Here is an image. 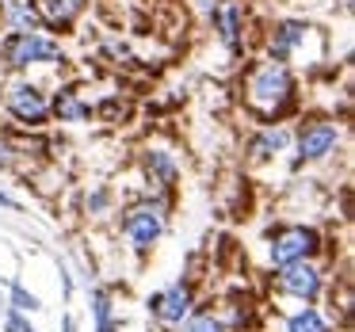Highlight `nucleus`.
I'll use <instances>...</instances> for the list:
<instances>
[{"label": "nucleus", "instance_id": "1", "mask_svg": "<svg viewBox=\"0 0 355 332\" xmlns=\"http://www.w3.org/2000/svg\"><path fill=\"white\" fill-rule=\"evenodd\" d=\"M241 107L256 126L286 123L302 111V80L286 62L256 58L241 69Z\"/></svg>", "mask_w": 355, "mask_h": 332}, {"label": "nucleus", "instance_id": "2", "mask_svg": "<svg viewBox=\"0 0 355 332\" xmlns=\"http://www.w3.org/2000/svg\"><path fill=\"white\" fill-rule=\"evenodd\" d=\"M168 218H172V195L161 191H138L123 210H115L119 237L126 241V248L138 260L153 256V248L161 245L164 229H168Z\"/></svg>", "mask_w": 355, "mask_h": 332}, {"label": "nucleus", "instance_id": "3", "mask_svg": "<svg viewBox=\"0 0 355 332\" xmlns=\"http://www.w3.org/2000/svg\"><path fill=\"white\" fill-rule=\"evenodd\" d=\"M263 58L286 65H321L324 62V42L309 19L298 16H279L263 31Z\"/></svg>", "mask_w": 355, "mask_h": 332}, {"label": "nucleus", "instance_id": "4", "mask_svg": "<svg viewBox=\"0 0 355 332\" xmlns=\"http://www.w3.org/2000/svg\"><path fill=\"white\" fill-rule=\"evenodd\" d=\"M65 65V46L46 31H4L0 35V69L8 77H35L39 69Z\"/></svg>", "mask_w": 355, "mask_h": 332}, {"label": "nucleus", "instance_id": "5", "mask_svg": "<svg viewBox=\"0 0 355 332\" xmlns=\"http://www.w3.org/2000/svg\"><path fill=\"white\" fill-rule=\"evenodd\" d=\"M0 111L19 126V130H46L50 126V88L39 77H8L0 85Z\"/></svg>", "mask_w": 355, "mask_h": 332}, {"label": "nucleus", "instance_id": "6", "mask_svg": "<svg viewBox=\"0 0 355 332\" xmlns=\"http://www.w3.org/2000/svg\"><path fill=\"white\" fill-rule=\"evenodd\" d=\"M324 233L313 222H283L275 225L268 241H263V268L279 271L286 263H302V260H321L324 256Z\"/></svg>", "mask_w": 355, "mask_h": 332}, {"label": "nucleus", "instance_id": "7", "mask_svg": "<svg viewBox=\"0 0 355 332\" xmlns=\"http://www.w3.org/2000/svg\"><path fill=\"white\" fill-rule=\"evenodd\" d=\"M340 149H344V123H336L329 115H313L302 126H294V141H291L294 161L291 164H294V172L317 168V164H329Z\"/></svg>", "mask_w": 355, "mask_h": 332}, {"label": "nucleus", "instance_id": "8", "mask_svg": "<svg viewBox=\"0 0 355 332\" xmlns=\"http://www.w3.org/2000/svg\"><path fill=\"white\" fill-rule=\"evenodd\" d=\"M271 275V290L275 298H286V302H298V306H317V302L329 294V283L336 275L329 271V263L321 260H302V263H286L279 271H268Z\"/></svg>", "mask_w": 355, "mask_h": 332}, {"label": "nucleus", "instance_id": "9", "mask_svg": "<svg viewBox=\"0 0 355 332\" xmlns=\"http://www.w3.org/2000/svg\"><path fill=\"white\" fill-rule=\"evenodd\" d=\"M195 306H199V286H195V279H187V275H180L176 283L161 286V290H153L146 298V309H149V317H153V324L164 329V332L176 329Z\"/></svg>", "mask_w": 355, "mask_h": 332}, {"label": "nucleus", "instance_id": "10", "mask_svg": "<svg viewBox=\"0 0 355 332\" xmlns=\"http://www.w3.org/2000/svg\"><path fill=\"white\" fill-rule=\"evenodd\" d=\"M210 27H214V39L222 42V50L241 62L248 50V8L241 0H218L210 8Z\"/></svg>", "mask_w": 355, "mask_h": 332}, {"label": "nucleus", "instance_id": "11", "mask_svg": "<svg viewBox=\"0 0 355 332\" xmlns=\"http://www.w3.org/2000/svg\"><path fill=\"white\" fill-rule=\"evenodd\" d=\"M138 172H141L146 191H161V195H176L180 176H184L180 157L172 153L168 146H161V141H149V146L138 153Z\"/></svg>", "mask_w": 355, "mask_h": 332}, {"label": "nucleus", "instance_id": "12", "mask_svg": "<svg viewBox=\"0 0 355 332\" xmlns=\"http://www.w3.org/2000/svg\"><path fill=\"white\" fill-rule=\"evenodd\" d=\"M96 119V100H88L77 80H65L50 92V123L62 126H85Z\"/></svg>", "mask_w": 355, "mask_h": 332}, {"label": "nucleus", "instance_id": "13", "mask_svg": "<svg viewBox=\"0 0 355 332\" xmlns=\"http://www.w3.org/2000/svg\"><path fill=\"white\" fill-rule=\"evenodd\" d=\"M291 141H294V126H286V123L256 126L252 138L245 141V161L248 164H275L291 153Z\"/></svg>", "mask_w": 355, "mask_h": 332}, {"label": "nucleus", "instance_id": "14", "mask_svg": "<svg viewBox=\"0 0 355 332\" xmlns=\"http://www.w3.org/2000/svg\"><path fill=\"white\" fill-rule=\"evenodd\" d=\"M35 12H39L42 31L58 39L80 24V16L88 12V0H35Z\"/></svg>", "mask_w": 355, "mask_h": 332}, {"label": "nucleus", "instance_id": "15", "mask_svg": "<svg viewBox=\"0 0 355 332\" xmlns=\"http://www.w3.org/2000/svg\"><path fill=\"white\" fill-rule=\"evenodd\" d=\"M279 332H336V324H332V317L321 306H298L283 313Z\"/></svg>", "mask_w": 355, "mask_h": 332}, {"label": "nucleus", "instance_id": "16", "mask_svg": "<svg viewBox=\"0 0 355 332\" xmlns=\"http://www.w3.org/2000/svg\"><path fill=\"white\" fill-rule=\"evenodd\" d=\"M0 24H4V31H42L35 0H4L0 4Z\"/></svg>", "mask_w": 355, "mask_h": 332}, {"label": "nucleus", "instance_id": "17", "mask_svg": "<svg viewBox=\"0 0 355 332\" xmlns=\"http://www.w3.org/2000/svg\"><path fill=\"white\" fill-rule=\"evenodd\" d=\"M172 332H230V324L222 321V313H218L210 302H199Z\"/></svg>", "mask_w": 355, "mask_h": 332}, {"label": "nucleus", "instance_id": "18", "mask_svg": "<svg viewBox=\"0 0 355 332\" xmlns=\"http://www.w3.org/2000/svg\"><path fill=\"white\" fill-rule=\"evenodd\" d=\"M85 214L92 218V222H103V218L115 214V191H111V184H92L85 191Z\"/></svg>", "mask_w": 355, "mask_h": 332}, {"label": "nucleus", "instance_id": "19", "mask_svg": "<svg viewBox=\"0 0 355 332\" xmlns=\"http://www.w3.org/2000/svg\"><path fill=\"white\" fill-rule=\"evenodd\" d=\"M119 317V309H115V294L107 290V286H92V324H96V332L100 329H107L111 321Z\"/></svg>", "mask_w": 355, "mask_h": 332}, {"label": "nucleus", "instance_id": "20", "mask_svg": "<svg viewBox=\"0 0 355 332\" xmlns=\"http://www.w3.org/2000/svg\"><path fill=\"white\" fill-rule=\"evenodd\" d=\"M4 306L27 317V313H39V309H42V298H39V294H31L24 283H12L8 286V302H4Z\"/></svg>", "mask_w": 355, "mask_h": 332}, {"label": "nucleus", "instance_id": "21", "mask_svg": "<svg viewBox=\"0 0 355 332\" xmlns=\"http://www.w3.org/2000/svg\"><path fill=\"white\" fill-rule=\"evenodd\" d=\"M126 100H123V92H111V96H103L100 103H96V119L100 123H123L126 119Z\"/></svg>", "mask_w": 355, "mask_h": 332}, {"label": "nucleus", "instance_id": "22", "mask_svg": "<svg viewBox=\"0 0 355 332\" xmlns=\"http://www.w3.org/2000/svg\"><path fill=\"white\" fill-rule=\"evenodd\" d=\"M24 149H19V141H12V138H4V134H0V168L4 172H16L19 164H24Z\"/></svg>", "mask_w": 355, "mask_h": 332}, {"label": "nucleus", "instance_id": "23", "mask_svg": "<svg viewBox=\"0 0 355 332\" xmlns=\"http://www.w3.org/2000/svg\"><path fill=\"white\" fill-rule=\"evenodd\" d=\"M103 58H115V65H130L134 62V50L126 46L123 39H107V42H103Z\"/></svg>", "mask_w": 355, "mask_h": 332}, {"label": "nucleus", "instance_id": "24", "mask_svg": "<svg viewBox=\"0 0 355 332\" xmlns=\"http://www.w3.org/2000/svg\"><path fill=\"white\" fill-rule=\"evenodd\" d=\"M4 332H39V329H35V324H27L24 313L8 309V313H4Z\"/></svg>", "mask_w": 355, "mask_h": 332}, {"label": "nucleus", "instance_id": "25", "mask_svg": "<svg viewBox=\"0 0 355 332\" xmlns=\"http://www.w3.org/2000/svg\"><path fill=\"white\" fill-rule=\"evenodd\" d=\"M0 207H4V210H16V214H19V210H24V202H19V199H12L8 191H0Z\"/></svg>", "mask_w": 355, "mask_h": 332}, {"label": "nucleus", "instance_id": "26", "mask_svg": "<svg viewBox=\"0 0 355 332\" xmlns=\"http://www.w3.org/2000/svg\"><path fill=\"white\" fill-rule=\"evenodd\" d=\"M65 332H77V321H73V317H65Z\"/></svg>", "mask_w": 355, "mask_h": 332}, {"label": "nucleus", "instance_id": "27", "mask_svg": "<svg viewBox=\"0 0 355 332\" xmlns=\"http://www.w3.org/2000/svg\"><path fill=\"white\" fill-rule=\"evenodd\" d=\"M286 4H291V0H286Z\"/></svg>", "mask_w": 355, "mask_h": 332}]
</instances>
